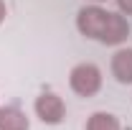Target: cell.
I'll list each match as a JSON object with an SVG mask.
<instances>
[{
  "instance_id": "cell-8",
  "label": "cell",
  "mask_w": 132,
  "mask_h": 130,
  "mask_svg": "<svg viewBox=\"0 0 132 130\" xmlns=\"http://www.w3.org/2000/svg\"><path fill=\"white\" fill-rule=\"evenodd\" d=\"M117 3V10L122 16H132V0H114Z\"/></svg>"
},
{
  "instance_id": "cell-1",
  "label": "cell",
  "mask_w": 132,
  "mask_h": 130,
  "mask_svg": "<svg viewBox=\"0 0 132 130\" xmlns=\"http://www.w3.org/2000/svg\"><path fill=\"white\" fill-rule=\"evenodd\" d=\"M102 84H104V77H102V69L92 61H81L76 64L71 71H69V87L76 97L81 99H92L102 92Z\"/></svg>"
},
{
  "instance_id": "cell-7",
  "label": "cell",
  "mask_w": 132,
  "mask_h": 130,
  "mask_svg": "<svg viewBox=\"0 0 132 130\" xmlns=\"http://www.w3.org/2000/svg\"><path fill=\"white\" fill-rule=\"evenodd\" d=\"M84 130H122V122L114 112H107V110H97V112L89 115L86 120V128Z\"/></svg>"
},
{
  "instance_id": "cell-6",
  "label": "cell",
  "mask_w": 132,
  "mask_h": 130,
  "mask_svg": "<svg viewBox=\"0 0 132 130\" xmlns=\"http://www.w3.org/2000/svg\"><path fill=\"white\" fill-rule=\"evenodd\" d=\"M0 130H31V117L15 105L0 107Z\"/></svg>"
},
{
  "instance_id": "cell-5",
  "label": "cell",
  "mask_w": 132,
  "mask_h": 130,
  "mask_svg": "<svg viewBox=\"0 0 132 130\" xmlns=\"http://www.w3.org/2000/svg\"><path fill=\"white\" fill-rule=\"evenodd\" d=\"M109 69H112V77L119 84H132V49L130 46H119L112 54Z\"/></svg>"
},
{
  "instance_id": "cell-3",
  "label": "cell",
  "mask_w": 132,
  "mask_h": 130,
  "mask_svg": "<svg viewBox=\"0 0 132 130\" xmlns=\"http://www.w3.org/2000/svg\"><path fill=\"white\" fill-rule=\"evenodd\" d=\"M33 112L43 125H61L66 120V102L56 92H41L33 102Z\"/></svg>"
},
{
  "instance_id": "cell-10",
  "label": "cell",
  "mask_w": 132,
  "mask_h": 130,
  "mask_svg": "<svg viewBox=\"0 0 132 130\" xmlns=\"http://www.w3.org/2000/svg\"><path fill=\"white\" fill-rule=\"evenodd\" d=\"M92 3H107V0H92Z\"/></svg>"
},
{
  "instance_id": "cell-2",
  "label": "cell",
  "mask_w": 132,
  "mask_h": 130,
  "mask_svg": "<svg viewBox=\"0 0 132 130\" xmlns=\"http://www.w3.org/2000/svg\"><path fill=\"white\" fill-rule=\"evenodd\" d=\"M107 16H109V10L102 8L99 3L84 5L76 13V31L81 33L84 38H89V41H99L104 26H107Z\"/></svg>"
},
{
  "instance_id": "cell-4",
  "label": "cell",
  "mask_w": 132,
  "mask_h": 130,
  "mask_svg": "<svg viewBox=\"0 0 132 130\" xmlns=\"http://www.w3.org/2000/svg\"><path fill=\"white\" fill-rule=\"evenodd\" d=\"M132 33V26L130 20L122 16L119 10H109V16H107V26H104V31H102V38H99V44H104V46H122L127 38H130Z\"/></svg>"
},
{
  "instance_id": "cell-9",
  "label": "cell",
  "mask_w": 132,
  "mask_h": 130,
  "mask_svg": "<svg viewBox=\"0 0 132 130\" xmlns=\"http://www.w3.org/2000/svg\"><path fill=\"white\" fill-rule=\"evenodd\" d=\"M5 16H8V5H5V0H0V26L5 23Z\"/></svg>"
}]
</instances>
